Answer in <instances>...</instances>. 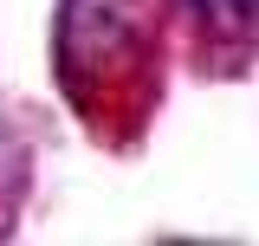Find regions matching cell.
<instances>
[{"mask_svg": "<svg viewBox=\"0 0 259 246\" xmlns=\"http://www.w3.org/2000/svg\"><path fill=\"white\" fill-rule=\"evenodd\" d=\"M188 13L214 32V39H246V32L259 26V0H188Z\"/></svg>", "mask_w": 259, "mask_h": 246, "instance_id": "cell-1", "label": "cell"}, {"mask_svg": "<svg viewBox=\"0 0 259 246\" xmlns=\"http://www.w3.org/2000/svg\"><path fill=\"white\" fill-rule=\"evenodd\" d=\"M0 155H7V130H0Z\"/></svg>", "mask_w": 259, "mask_h": 246, "instance_id": "cell-2", "label": "cell"}]
</instances>
